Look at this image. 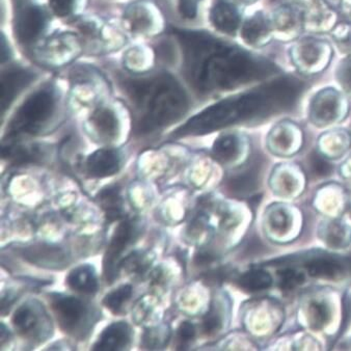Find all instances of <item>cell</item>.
Listing matches in <instances>:
<instances>
[{
	"instance_id": "obj_32",
	"label": "cell",
	"mask_w": 351,
	"mask_h": 351,
	"mask_svg": "<svg viewBox=\"0 0 351 351\" xmlns=\"http://www.w3.org/2000/svg\"><path fill=\"white\" fill-rule=\"evenodd\" d=\"M311 315L315 328H322L328 322V310L326 304L322 302H314L311 306Z\"/></svg>"
},
{
	"instance_id": "obj_38",
	"label": "cell",
	"mask_w": 351,
	"mask_h": 351,
	"mask_svg": "<svg viewBox=\"0 0 351 351\" xmlns=\"http://www.w3.org/2000/svg\"><path fill=\"white\" fill-rule=\"evenodd\" d=\"M5 36L1 38V60L5 62L8 58L11 56V51H10L9 44H8L7 40H5Z\"/></svg>"
},
{
	"instance_id": "obj_40",
	"label": "cell",
	"mask_w": 351,
	"mask_h": 351,
	"mask_svg": "<svg viewBox=\"0 0 351 351\" xmlns=\"http://www.w3.org/2000/svg\"><path fill=\"white\" fill-rule=\"evenodd\" d=\"M233 1H235L240 7H249V5H255L259 0H233Z\"/></svg>"
},
{
	"instance_id": "obj_22",
	"label": "cell",
	"mask_w": 351,
	"mask_h": 351,
	"mask_svg": "<svg viewBox=\"0 0 351 351\" xmlns=\"http://www.w3.org/2000/svg\"><path fill=\"white\" fill-rule=\"evenodd\" d=\"M308 274L314 278H335L343 272V266L334 258L318 257L306 265Z\"/></svg>"
},
{
	"instance_id": "obj_2",
	"label": "cell",
	"mask_w": 351,
	"mask_h": 351,
	"mask_svg": "<svg viewBox=\"0 0 351 351\" xmlns=\"http://www.w3.org/2000/svg\"><path fill=\"white\" fill-rule=\"evenodd\" d=\"M306 77L284 73L237 90L210 105L173 131L175 138L204 135L234 125L268 120L295 110L308 88Z\"/></svg>"
},
{
	"instance_id": "obj_3",
	"label": "cell",
	"mask_w": 351,
	"mask_h": 351,
	"mask_svg": "<svg viewBox=\"0 0 351 351\" xmlns=\"http://www.w3.org/2000/svg\"><path fill=\"white\" fill-rule=\"evenodd\" d=\"M123 88L137 112L136 130L150 133L173 124L189 108L186 92L171 74L128 77Z\"/></svg>"
},
{
	"instance_id": "obj_11",
	"label": "cell",
	"mask_w": 351,
	"mask_h": 351,
	"mask_svg": "<svg viewBox=\"0 0 351 351\" xmlns=\"http://www.w3.org/2000/svg\"><path fill=\"white\" fill-rule=\"evenodd\" d=\"M338 23L336 9L324 0H312L304 8V29L308 34H330Z\"/></svg>"
},
{
	"instance_id": "obj_7",
	"label": "cell",
	"mask_w": 351,
	"mask_h": 351,
	"mask_svg": "<svg viewBox=\"0 0 351 351\" xmlns=\"http://www.w3.org/2000/svg\"><path fill=\"white\" fill-rule=\"evenodd\" d=\"M274 39L280 42L295 41L304 29V9L300 3H284L269 13Z\"/></svg>"
},
{
	"instance_id": "obj_36",
	"label": "cell",
	"mask_w": 351,
	"mask_h": 351,
	"mask_svg": "<svg viewBox=\"0 0 351 351\" xmlns=\"http://www.w3.org/2000/svg\"><path fill=\"white\" fill-rule=\"evenodd\" d=\"M178 335L183 342L193 340L195 335V326L189 322H184L179 326Z\"/></svg>"
},
{
	"instance_id": "obj_26",
	"label": "cell",
	"mask_w": 351,
	"mask_h": 351,
	"mask_svg": "<svg viewBox=\"0 0 351 351\" xmlns=\"http://www.w3.org/2000/svg\"><path fill=\"white\" fill-rule=\"evenodd\" d=\"M37 316L34 314L32 308L27 306H20L14 314V326L21 334H28L34 330L37 326Z\"/></svg>"
},
{
	"instance_id": "obj_19",
	"label": "cell",
	"mask_w": 351,
	"mask_h": 351,
	"mask_svg": "<svg viewBox=\"0 0 351 351\" xmlns=\"http://www.w3.org/2000/svg\"><path fill=\"white\" fill-rule=\"evenodd\" d=\"M90 123L103 141L116 138L120 130V123L116 112L108 106L97 108L90 118Z\"/></svg>"
},
{
	"instance_id": "obj_12",
	"label": "cell",
	"mask_w": 351,
	"mask_h": 351,
	"mask_svg": "<svg viewBox=\"0 0 351 351\" xmlns=\"http://www.w3.org/2000/svg\"><path fill=\"white\" fill-rule=\"evenodd\" d=\"M80 42L71 34H62L54 36L44 42L43 45L38 49L44 64H62L75 58L80 52Z\"/></svg>"
},
{
	"instance_id": "obj_41",
	"label": "cell",
	"mask_w": 351,
	"mask_h": 351,
	"mask_svg": "<svg viewBox=\"0 0 351 351\" xmlns=\"http://www.w3.org/2000/svg\"><path fill=\"white\" fill-rule=\"evenodd\" d=\"M324 1L332 5L335 9H339V7H340L341 0H324Z\"/></svg>"
},
{
	"instance_id": "obj_18",
	"label": "cell",
	"mask_w": 351,
	"mask_h": 351,
	"mask_svg": "<svg viewBox=\"0 0 351 351\" xmlns=\"http://www.w3.org/2000/svg\"><path fill=\"white\" fill-rule=\"evenodd\" d=\"M130 339V326L126 322H116L103 330L93 349L101 351L121 350L129 344Z\"/></svg>"
},
{
	"instance_id": "obj_34",
	"label": "cell",
	"mask_w": 351,
	"mask_h": 351,
	"mask_svg": "<svg viewBox=\"0 0 351 351\" xmlns=\"http://www.w3.org/2000/svg\"><path fill=\"white\" fill-rule=\"evenodd\" d=\"M311 167H312L313 171L320 177L330 175V171H332L330 163L317 154L313 155L311 158Z\"/></svg>"
},
{
	"instance_id": "obj_4",
	"label": "cell",
	"mask_w": 351,
	"mask_h": 351,
	"mask_svg": "<svg viewBox=\"0 0 351 351\" xmlns=\"http://www.w3.org/2000/svg\"><path fill=\"white\" fill-rule=\"evenodd\" d=\"M60 95L52 84H46L32 93L22 103L8 127L10 138L21 134H37L56 116Z\"/></svg>"
},
{
	"instance_id": "obj_16",
	"label": "cell",
	"mask_w": 351,
	"mask_h": 351,
	"mask_svg": "<svg viewBox=\"0 0 351 351\" xmlns=\"http://www.w3.org/2000/svg\"><path fill=\"white\" fill-rule=\"evenodd\" d=\"M51 306L60 326L69 332L77 326L86 314L84 302L72 296L53 295Z\"/></svg>"
},
{
	"instance_id": "obj_13",
	"label": "cell",
	"mask_w": 351,
	"mask_h": 351,
	"mask_svg": "<svg viewBox=\"0 0 351 351\" xmlns=\"http://www.w3.org/2000/svg\"><path fill=\"white\" fill-rule=\"evenodd\" d=\"M127 27L137 34H150L158 32L159 16L155 8L146 1H137L125 12Z\"/></svg>"
},
{
	"instance_id": "obj_27",
	"label": "cell",
	"mask_w": 351,
	"mask_h": 351,
	"mask_svg": "<svg viewBox=\"0 0 351 351\" xmlns=\"http://www.w3.org/2000/svg\"><path fill=\"white\" fill-rule=\"evenodd\" d=\"M257 185V171L255 169L244 171L230 181V189L237 193H247L254 191Z\"/></svg>"
},
{
	"instance_id": "obj_8",
	"label": "cell",
	"mask_w": 351,
	"mask_h": 351,
	"mask_svg": "<svg viewBox=\"0 0 351 351\" xmlns=\"http://www.w3.org/2000/svg\"><path fill=\"white\" fill-rule=\"evenodd\" d=\"M47 24V14L41 8L28 3L20 5L14 20L16 38L22 45H30L41 37Z\"/></svg>"
},
{
	"instance_id": "obj_42",
	"label": "cell",
	"mask_w": 351,
	"mask_h": 351,
	"mask_svg": "<svg viewBox=\"0 0 351 351\" xmlns=\"http://www.w3.org/2000/svg\"><path fill=\"white\" fill-rule=\"evenodd\" d=\"M298 3H304V5H306V3H311L312 0H296Z\"/></svg>"
},
{
	"instance_id": "obj_35",
	"label": "cell",
	"mask_w": 351,
	"mask_h": 351,
	"mask_svg": "<svg viewBox=\"0 0 351 351\" xmlns=\"http://www.w3.org/2000/svg\"><path fill=\"white\" fill-rule=\"evenodd\" d=\"M221 328V319L215 311H210L203 319V330L206 334H213Z\"/></svg>"
},
{
	"instance_id": "obj_21",
	"label": "cell",
	"mask_w": 351,
	"mask_h": 351,
	"mask_svg": "<svg viewBox=\"0 0 351 351\" xmlns=\"http://www.w3.org/2000/svg\"><path fill=\"white\" fill-rule=\"evenodd\" d=\"M99 204L105 211L108 221L120 219L122 213V199L118 186H110L102 189L97 195Z\"/></svg>"
},
{
	"instance_id": "obj_30",
	"label": "cell",
	"mask_w": 351,
	"mask_h": 351,
	"mask_svg": "<svg viewBox=\"0 0 351 351\" xmlns=\"http://www.w3.org/2000/svg\"><path fill=\"white\" fill-rule=\"evenodd\" d=\"M80 0H49L52 12L58 17L66 18L76 13L80 8Z\"/></svg>"
},
{
	"instance_id": "obj_33",
	"label": "cell",
	"mask_w": 351,
	"mask_h": 351,
	"mask_svg": "<svg viewBox=\"0 0 351 351\" xmlns=\"http://www.w3.org/2000/svg\"><path fill=\"white\" fill-rule=\"evenodd\" d=\"M201 0H178L179 13L185 19L197 17V8Z\"/></svg>"
},
{
	"instance_id": "obj_6",
	"label": "cell",
	"mask_w": 351,
	"mask_h": 351,
	"mask_svg": "<svg viewBox=\"0 0 351 351\" xmlns=\"http://www.w3.org/2000/svg\"><path fill=\"white\" fill-rule=\"evenodd\" d=\"M349 110L348 95L340 88L324 86L311 96L308 120L318 127H326L342 120Z\"/></svg>"
},
{
	"instance_id": "obj_14",
	"label": "cell",
	"mask_w": 351,
	"mask_h": 351,
	"mask_svg": "<svg viewBox=\"0 0 351 351\" xmlns=\"http://www.w3.org/2000/svg\"><path fill=\"white\" fill-rule=\"evenodd\" d=\"M34 80L36 74L30 71L29 69L11 66L5 70L1 77V114L7 112L18 95Z\"/></svg>"
},
{
	"instance_id": "obj_15",
	"label": "cell",
	"mask_w": 351,
	"mask_h": 351,
	"mask_svg": "<svg viewBox=\"0 0 351 351\" xmlns=\"http://www.w3.org/2000/svg\"><path fill=\"white\" fill-rule=\"evenodd\" d=\"M133 226L130 221H123L117 228L108 252L104 258V274L108 282H112L116 278L119 270V260L133 237Z\"/></svg>"
},
{
	"instance_id": "obj_17",
	"label": "cell",
	"mask_w": 351,
	"mask_h": 351,
	"mask_svg": "<svg viewBox=\"0 0 351 351\" xmlns=\"http://www.w3.org/2000/svg\"><path fill=\"white\" fill-rule=\"evenodd\" d=\"M86 171L93 178H106L118 173L120 157L118 152L110 149H100L86 159Z\"/></svg>"
},
{
	"instance_id": "obj_9",
	"label": "cell",
	"mask_w": 351,
	"mask_h": 351,
	"mask_svg": "<svg viewBox=\"0 0 351 351\" xmlns=\"http://www.w3.org/2000/svg\"><path fill=\"white\" fill-rule=\"evenodd\" d=\"M242 43L253 50L266 47L274 40L269 13L257 10L244 18L239 30Z\"/></svg>"
},
{
	"instance_id": "obj_28",
	"label": "cell",
	"mask_w": 351,
	"mask_h": 351,
	"mask_svg": "<svg viewBox=\"0 0 351 351\" xmlns=\"http://www.w3.org/2000/svg\"><path fill=\"white\" fill-rule=\"evenodd\" d=\"M332 42L345 54L351 53V23L341 22L330 32Z\"/></svg>"
},
{
	"instance_id": "obj_29",
	"label": "cell",
	"mask_w": 351,
	"mask_h": 351,
	"mask_svg": "<svg viewBox=\"0 0 351 351\" xmlns=\"http://www.w3.org/2000/svg\"><path fill=\"white\" fill-rule=\"evenodd\" d=\"M131 295H132V287L130 285H125L108 294L103 300V304L108 310L118 314L123 304L131 298Z\"/></svg>"
},
{
	"instance_id": "obj_10",
	"label": "cell",
	"mask_w": 351,
	"mask_h": 351,
	"mask_svg": "<svg viewBox=\"0 0 351 351\" xmlns=\"http://www.w3.org/2000/svg\"><path fill=\"white\" fill-rule=\"evenodd\" d=\"M240 8L233 0H213L209 11L210 23L221 34L236 37L244 19Z\"/></svg>"
},
{
	"instance_id": "obj_31",
	"label": "cell",
	"mask_w": 351,
	"mask_h": 351,
	"mask_svg": "<svg viewBox=\"0 0 351 351\" xmlns=\"http://www.w3.org/2000/svg\"><path fill=\"white\" fill-rule=\"evenodd\" d=\"M280 276V287L283 290H292L302 284L304 276L291 268H286L278 272Z\"/></svg>"
},
{
	"instance_id": "obj_1",
	"label": "cell",
	"mask_w": 351,
	"mask_h": 351,
	"mask_svg": "<svg viewBox=\"0 0 351 351\" xmlns=\"http://www.w3.org/2000/svg\"><path fill=\"white\" fill-rule=\"evenodd\" d=\"M182 52V72L202 97L233 93L284 73L274 60L203 30L173 27Z\"/></svg>"
},
{
	"instance_id": "obj_23",
	"label": "cell",
	"mask_w": 351,
	"mask_h": 351,
	"mask_svg": "<svg viewBox=\"0 0 351 351\" xmlns=\"http://www.w3.org/2000/svg\"><path fill=\"white\" fill-rule=\"evenodd\" d=\"M240 150V139L235 134L219 136L213 145V155L221 161H230L237 156Z\"/></svg>"
},
{
	"instance_id": "obj_25",
	"label": "cell",
	"mask_w": 351,
	"mask_h": 351,
	"mask_svg": "<svg viewBox=\"0 0 351 351\" xmlns=\"http://www.w3.org/2000/svg\"><path fill=\"white\" fill-rule=\"evenodd\" d=\"M335 80L339 88L351 97V53L345 54L335 68Z\"/></svg>"
},
{
	"instance_id": "obj_20",
	"label": "cell",
	"mask_w": 351,
	"mask_h": 351,
	"mask_svg": "<svg viewBox=\"0 0 351 351\" xmlns=\"http://www.w3.org/2000/svg\"><path fill=\"white\" fill-rule=\"evenodd\" d=\"M66 285L80 293H95L98 289L96 272L90 265L76 267L66 276Z\"/></svg>"
},
{
	"instance_id": "obj_37",
	"label": "cell",
	"mask_w": 351,
	"mask_h": 351,
	"mask_svg": "<svg viewBox=\"0 0 351 351\" xmlns=\"http://www.w3.org/2000/svg\"><path fill=\"white\" fill-rule=\"evenodd\" d=\"M339 10L344 16L345 19L351 23V0H341Z\"/></svg>"
},
{
	"instance_id": "obj_24",
	"label": "cell",
	"mask_w": 351,
	"mask_h": 351,
	"mask_svg": "<svg viewBox=\"0 0 351 351\" xmlns=\"http://www.w3.org/2000/svg\"><path fill=\"white\" fill-rule=\"evenodd\" d=\"M242 289L250 292L261 291L271 286L272 278L262 269H252L240 276L238 280Z\"/></svg>"
},
{
	"instance_id": "obj_39",
	"label": "cell",
	"mask_w": 351,
	"mask_h": 351,
	"mask_svg": "<svg viewBox=\"0 0 351 351\" xmlns=\"http://www.w3.org/2000/svg\"><path fill=\"white\" fill-rule=\"evenodd\" d=\"M286 223V217L285 215H283V213H276L274 215V227L276 228H282V226L285 225Z\"/></svg>"
},
{
	"instance_id": "obj_5",
	"label": "cell",
	"mask_w": 351,
	"mask_h": 351,
	"mask_svg": "<svg viewBox=\"0 0 351 351\" xmlns=\"http://www.w3.org/2000/svg\"><path fill=\"white\" fill-rule=\"evenodd\" d=\"M288 56L300 75L311 77L330 66L334 58V46L322 34H310L291 42Z\"/></svg>"
}]
</instances>
